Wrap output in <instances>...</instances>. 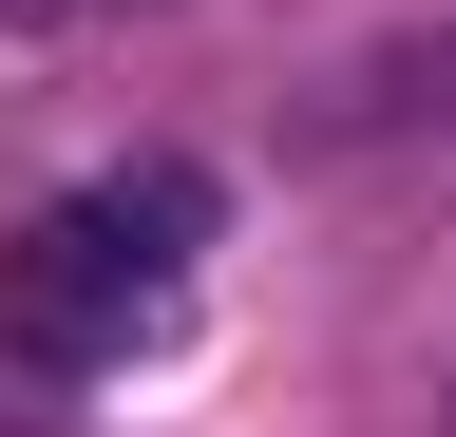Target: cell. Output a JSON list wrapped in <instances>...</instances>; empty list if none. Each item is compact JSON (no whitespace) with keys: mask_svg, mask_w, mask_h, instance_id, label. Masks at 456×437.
I'll return each mask as SVG.
<instances>
[{"mask_svg":"<svg viewBox=\"0 0 456 437\" xmlns=\"http://www.w3.org/2000/svg\"><path fill=\"white\" fill-rule=\"evenodd\" d=\"M209 172L191 152H134V172H95V190H57V209H20L0 229V400H77L95 361H134L152 323H171V286H191V247H209Z\"/></svg>","mask_w":456,"mask_h":437,"instance_id":"obj_1","label":"cell"},{"mask_svg":"<svg viewBox=\"0 0 456 437\" xmlns=\"http://www.w3.org/2000/svg\"><path fill=\"white\" fill-rule=\"evenodd\" d=\"M0 20H20V38H77V20H114V0H0Z\"/></svg>","mask_w":456,"mask_h":437,"instance_id":"obj_2","label":"cell"}]
</instances>
